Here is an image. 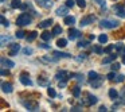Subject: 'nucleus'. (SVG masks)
Returning <instances> with one entry per match:
<instances>
[{"mask_svg":"<svg viewBox=\"0 0 125 112\" xmlns=\"http://www.w3.org/2000/svg\"><path fill=\"white\" fill-rule=\"evenodd\" d=\"M75 3H77V0H66V6H67L69 8H73Z\"/></svg>","mask_w":125,"mask_h":112,"instance_id":"nucleus-38","label":"nucleus"},{"mask_svg":"<svg viewBox=\"0 0 125 112\" xmlns=\"http://www.w3.org/2000/svg\"><path fill=\"white\" fill-rule=\"evenodd\" d=\"M38 82H39V85H42V87H47V85H49V80L43 78V77H39Z\"/></svg>","mask_w":125,"mask_h":112,"instance_id":"nucleus-29","label":"nucleus"},{"mask_svg":"<svg viewBox=\"0 0 125 112\" xmlns=\"http://www.w3.org/2000/svg\"><path fill=\"white\" fill-rule=\"evenodd\" d=\"M52 55H55V57H58V58H70L71 57V54H69V53H62V51H52Z\"/></svg>","mask_w":125,"mask_h":112,"instance_id":"nucleus-17","label":"nucleus"},{"mask_svg":"<svg viewBox=\"0 0 125 112\" xmlns=\"http://www.w3.org/2000/svg\"><path fill=\"white\" fill-rule=\"evenodd\" d=\"M97 101H98V99L95 97V96H93V95H90V93H87V95H86V99H85V100H82V103H83V105L90 107V105H94Z\"/></svg>","mask_w":125,"mask_h":112,"instance_id":"nucleus-3","label":"nucleus"},{"mask_svg":"<svg viewBox=\"0 0 125 112\" xmlns=\"http://www.w3.org/2000/svg\"><path fill=\"white\" fill-rule=\"evenodd\" d=\"M82 37V33L79 30H77V28H70L69 30V38L71 39V41H74V39L77 38H81Z\"/></svg>","mask_w":125,"mask_h":112,"instance_id":"nucleus-5","label":"nucleus"},{"mask_svg":"<svg viewBox=\"0 0 125 112\" xmlns=\"http://www.w3.org/2000/svg\"><path fill=\"white\" fill-rule=\"evenodd\" d=\"M113 11H114V14L118 15L120 18H125V10L122 6H118V4L113 6Z\"/></svg>","mask_w":125,"mask_h":112,"instance_id":"nucleus-8","label":"nucleus"},{"mask_svg":"<svg viewBox=\"0 0 125 112\" xmlns=\"http://www.w3.org/2000/svg\"><path fill=\"white\" fill-rule=\"evenodd\" d=\"M15 37H16V38H19V39H23V38H26V33L24 31H16V33H15Z\"/></svg>","mask_w":125,"mask_h":112,"instance_id":"nucleus-32","label":"nucleus"},{"mask_svg":"<svg viewBox=\"0 0 125 112\" xmlns=\"http://www.w3.org/2000/svg\"><path fill=\"white\" fill-rule=\"evenodd\" d=\"M51 23H52V19H46V20L39 23V28H46L49 26H51Z\"/></svg>","mask_w":125,"mask_h":112,"instance_id":"nucleus-18","label":"nucleus"},{"mask_svg":"<svg viewBox=\"0 0 125 112\" xmlns=\"http://www.w3.org/2000/svg\"><path fill=\"white\" fill-rule=\"evenodd\" d=\"M116 73H114V70H112L110 72V73H108V74H106V78H108V80H110V81H113V80H116Z\"/></svg>","mask_w":125,"mask_h":112,"instance_id":"nucleus-33","label":"nucleus"},{"mask_svg":"<svg viewBox=\"0 0 125 112\" xmlns=\"http://www.w3.org/2000/svg\"><path fill=\"white\" fill-rule=\"evenodd\" d=\"M120 68H121V66H120V63H118V62H114V63H112V70L117 72Z\"/></svg>","mask_w":125,"mask_h":112,"instance_id":"nucleus-42","label":"nucleus"},{"mask_svg":"<svg viewBox=\"0 0 125 112\" xmlns=\"http://www.w3.org/2000/svg\"><path fill=\"white\" fill-rule=\"evenodd\" d=\"M114 49L117 50V51H122V50H124V43H121V42H118V43H116L114 45Z\"/></svg>","mask_w":125,"mask_h":112,"instance_id":"nucleus-35","label":"nucleus"},{"mask_svg":"<svg viewBox=\"0 0 125 112\" xmlns=\"http://www.w3.org/2000/svg\"><path fill=\"white\" fill-rule=\"evenodd\" d=\"M8 42H11V37L1 35V47H4V46H6V43H8Z\"/></svg>","mask_w":125,"mask_h":112,"instance_id":"nucleus-23","label":"nucleus"},{"mask_svg":"<svg viewBox=\"0 0 125 112\" xmlns=\"http://www.w3.org/2000/svg\"><path fill=\"white\" fill-rule=\"evenodd\" d=\"M20 82L26 87H32V81H31L30 76H27L26 73H22L20 74Z\"/></svg>","mask_w":125,"mask_h":112,"instance_id":"nucleus-7","label":"nucleus"},{"mask_svg":"<svg viewBox=\"0 0 125 112\" xmlns=\"http://www.w3.org/2000/svg\"><path fill=\"white\" fill-rule=\"evenodd\" d=\"M120 22H117V20H109V19H102L100 22V26L102 28H108V30H112V28H116L118 27Z\"/></svg>","mask_w":125,"mask_h":112,"instance_id":"nucleus-2","label":"nucleus"},{"mask_svg":"<svg viewBox=\"0 0 125 112\" xmlns=\"http://www.w3.org/2000/svg\"><path fill=\"white\" fill-rule=\"evenodd\" d=\"M39 47H42V49H47V50H49V49H50V45H47V43H41V45H39Z\"/></svg>","mask_w":125,"mask_h":112,"instance_id":"nucleus-49","label":"nucleus"},{"mask_svg":"<svg viewBox=\"0 0 125 112\" xmlns=\"http://www.w3.org/2000/svg\"><path fill=\"white\" fill-rule=\"evenodd\" d=\"M122 53H124V54H125V46H124V50H122Z\"/></svg>","mask_w":125,"mask_h":112,"instance_id":"nucleus-54","label":"nucleus"},{"mask_svg":"<svg viewBox=\"0 0 125 112\" xmlns=\"http://www.w3.org/2000/svg\"><path fill=\"white\" fill-rule=\"evenodd\" d=\"M66 45H67V41L63 39V38H61V39H58V41H57V46L58 47H65Z\"/></svg>","mask_w":125,"mask_h":112,"instance_id":"nucleus-28","label":"nucleus"},{"mask_svg":"<svg viewBox=\"0 0 125 112\" xmlns=\"http://www.w3.org/2000/svg\"><path fill=\"white\" fill-rule=\"evenodd\" d=\"M86 57H87L86 53H82V54H79L78 57H77V60H78V61H83V60H86Z\"/></svg>","mask_w":125,"mask_h":112,"instance_id":"nucleus-46","label":"nucleus"},{"mask_svg":"<svg viewBox=\"0 0 125 112\" xmlns=\"http://www.w3.org/2000/svg\"><path fill=\"white\" fill-rule=\"evenodd\" d=\"M109 97L110 99H118V92H117L114 88H110V89H109Z\"/></svg>","mask_w":125,"mask_h":112,"instance_id":"nucleus-21","label":"nucleus"},{"mask_svg":"<svg viewBox=\"0 0 125 112\" xmlns=\"http://www.w3.org/2000/svg\"><path fill=\"white\" fill-rule=\"evenodd\" d=\"M69 7L67 6H65V7H59V8H57V11H55V14L58 15V16H66L67 15V12H69Z\"/></svg>","mask_w":125,"mask_h":112,"instance_id":"nucleus-13","label":"nucleus"},{"mask_svg":"<svg viewBox=\"0 0 125 112\" xmlns=\"http://www.w3.org/2000/svg\"><path fill=\"white\" fill-rule=\"evenodd\" d=\"M77 6L81 7V8H85L86 7V1L85 0H77Z\"/></svg>","mask_w":125,"mask_h":112,"instance_id":"nucleus-40","label":"nucleus"},{"mask_svg":"<svg viewBox=\"0 0 125 112\" xmlns=\"http://www.w3.org/2000/svg\"><path fill=\"white\" fill-rule=\"evenodd\" d=\"M98 111H100V112H105V111H108V109H106L105 105H101L100 108H98Z\"/></svg>","mask_w":125,"mask_h":112,"instance_id":"nucleus-52","label":"nucleus"},{"mask_svg":"<svg viewBox=\"0 0 125 112\" xmlns=\"http://www.w3.org/2000/svg\"><path fill=\"white\" fill-rule=\"evenodd\" d=\"M23 54H26V55L32 54V49H31V47H26V49H23Z\"/></svg>","mask_w":125,"mask_h":112,"instance_id":"nucleus-45","label":"nucleus"},{"mask_svg":"<svg viewBox=\"0 0 125 112\" xmlns=\"http://www.w3.org/2000/svg\"><path fill=\"white\" fill-rule=\"evenodd\" d=\"M93 51L97 53V54H102V53H104V49H102L101 46H94V47H93Z\"/></svg>","mask_w":125,"mask_h":112,"instance_id":"nucleus-37","label":"nucleus"},{"mask_svg":"<svg viewBox=\"0 0 125 112\" xmlns=\"http://www.w3.org/2000/svg\"><path fill=\"white\" fill-rule=\"evenodd\" d=\"M35 1L39 7H43V8H50L51 7V1L50 0H35Z\"/></svg>","mask_w":125,"mask_h":112,"instance_id":"nucleus-14","label":"nucleus"},{"mask_svg":"<svg viewBox=\"0 0 125 112\" xmlns=\"http://www.w3.org/2000/svg\"><path fill=\"white\" fill-rule=\"evenodd\" d=\"M51 34L52 35H59V34H62V27H61V26H54Z\"/></svg>","mask_w":125,"mask_h":112,"instance_id":"nucleus-22","label":"nucleus"},{"mask_svg":"<svg viewBox=\"0 0 125 112\" xmlns=\"http://www.w3.org/2000/svg\"><path fill=\"white\" fill-rule=\"evenodd\" d=\"M0 62H1V66H3V68H7V69H11V68H14V66H15L14 61L8 60V58H6V57H1Z\"/></svg>","mask_w":125,"mask_h":112,"instance_id":"nucleus-6","label":"nucleus"},{"mask_svg":"<svg viewBox=\"0 0 125 112\" xmlns=\"http://www.w3.org/2000/svg\"><path fill=\"white\" fill-rule=\"evenodd\" d=\"M113 49H114V45H109L108 47H105V49H104V53H106V54H108V53H110Z\"/></svg>","mask_w":125,"mask_h":112,"instance_id":"nucleus-43","label":"nucleus"},{"mask_svg":"<svg viewBox=\"0 0 125 112\" xmlns=\"http://www.w3.org/2000/svg\"><path fill=\"white\" fill-rule=\"evenodd\" d=\"M94 20H95V18L93 16V15H89V16L83 18V19L81 20V23H79V25H81V26H87V25H90V23H93Z\"/></svg>","mask_w":125,"mask_h":112,"instance_id":"nucleus-12","label":"nucleus"},{"mask_svg":"<svg viewBox=\"0 0 125 112\" xmlns=\"http://www.w3.org/2000/svg\"><path fill=\"white\" fill-rule=\"evenodd\" d=\"M47 93H49L50 97H55V96H57V92H55L52 88H49V89H47Z\"/></svg>","mask_w":125,"mask_h":112,"instance_id":"nucleus-39","label":"nucleus"},{"mask_svg":"<svg viewBox=\"0 0 125 112\" xmlns=\"http://www.w3.org/2000/svg\"><path fill=\"white\" fill-rule=\"evenodd\" d=\"M70 77H73V78H75V80H78L79 82H83L85 81V78H83V74H70Z\"/></svg>","mask_w":125,"mask_h":112,"instance_id":"nucleus-27","label":"nucleus"},{"mask_svg":"<svg viewBox=\"0 0 125 112\" xmlns=\"http://www.w3.org/2000/svg\"><path fill=\"white\" fill-rule=\"evenodd\" d=\"M51 35H52V34H50L49 31H43V33L41 34V38L43 39V41L47 42V41H50V39H51Z\"/></svg>","mask_w":125,"mask_h":112,"instance_id":"nucleus-20","label":"nucleus"},{"mask_svg":"<svg viewBox=\"0 0 125 112\" xmlns=\"http://www.w3.org/2000/svg\"><path fill=\"white\" fill-rule=\"evenodd\" d=\"M71 111L78 112V111H82V108H81V107H73V108H71Z\"/></svg>","mask_w":125,"mask_h":112,"instance_id":"nucleus-50","label":"nucleus"},{"mask_svg":"<svg viewBox=\"0 0 125 112\" xmlns=\"http://www.w3.org/2000/svg\"><path fill=\"white\" fill-rule=\"evenodd\" d=\"M11 7L12 8H20V7H22V1H20V0H12Z\"/></svg>","mask_w":125,"mask_h":112,"instance_id":"nucleus-24","label":"nucleus"},{"mask_svg":"<svg viewBox=\"0 0 125 112\" xmlns=\"http://www.w3.org/2000/svg\"><path fill=\"white\" fill-rule=\"evenodd\" d=\"M122 63H125V55L122 57Z\"/></svg>","mask_w":125,"mask_h":112,"instance_id":"nucleus-53","label":"nucleus"},{"mask_svg":"<svg viewBox=\"0 0 125 112\" xmlns=\"http://www.w3.org/2000/svg\"><path fill=\"white\" fill-rule=\"evenodd\" d=\"M124 80H125V76H124V74H120V76L116 77V82H122Z\"/></svg>","mask_w":125,"mask_h":112,"instance_id":"nucleus-47","label":"nucleus"},{"mask_svg":"<svg viewBox=\"0 0 125 112\" xmlns=\"http://www.w3.org/2000/svg\"><path fill=\"white\" fill-rule=\"evenodd\" d=\"M69 77H70V74H69L66 70H61V72H58V73L55 74V78L57 80H66V81H67Z\"/></svg>","mask_w":125,"mask_h":112,"instance_id":"nucleus-9","label":"nucleus"},{"mask_svg":"<svg viewBox=\"0 0 125 112\" xmlns=\"http://www.w3.org/2000/svg\"><path fill=\"white\" fill-rule=\"evenodd\" d=\"M95 3H98L100 6H102V7H105V4H106V1L105 0H94Z\"/></svg>","mask_w":125,"mask_h":112,"instance_id":"nucleus-48","label":"nucleus"},{"mask_svg":"<svg viewBox=\"0 0 125 112\" xmlns=\"http://www.w3.org/2000/svg\"><path fill=\"white\" fill-rule=\"evenodd\" d=\"M87 77H89L90 80H94V78H97V77H100V76H98V73H97V72L90 70L89 73H87Z\"/></svg>","mask_w":125,"mask_h":112,"instance_id":"nucleus-31","label":"nucleus"},{"mask_svg":"<svg viewBox=\"0 0 125 112\" xmlns=\"http://www.w3.org/2000/svg\"><path fill=\"white\" fill-rule=\"evenodd\" d=\"M89 45H90L89 41H79L78 42V47H83V49H85V47H87Z\"/></svg>","mask_w":125,"mask_h":112,"instance_id":"nucleus-34","label":"nucleus"},{"mask_svg":"<svg viewBox=\"0 0 125 112\" xmlns=\"http://www.w3.org/2000/svg\"><path fill=\"white\" fill-rule=\"evenodd\" d=\"M31 20H32V18H31L28 14L23 12V14H20L19 16H18L16 25L18 26H27V25H30V23H31Z\"/></svg>","mask_w":125,"mask_h":112,"instance_id":"nucleus-1","label":"nucleus"},{"mask_svg":"<svg viewBox=\"0 0 125 112\" xmlns=\"http://www.w3.org/2000/svg\"><path fill=\"white\" fill-rule=\"evenodd\" d=\"M20 50V45L18 43H11V50H10V55H16Z\"/></svg>","mask_w":125,"mask_h":112,"instance_id":"nucleus-15","label":"nucleus"},{"mask_svg":"<svg viewBox=\"0 0 125 112\" xmlns=\"http://www.w3.org/2000/svg\"><path fill=\"white\" fill-rule=\"evenodd\" d=\"M1 90H3L4 93H11L14 89H12V85L10 84V82L3 81V82H1Z\"/></svg>","mask_w":125,"mask_h":112,"instance_id":"nucleus-11","label":"nucleus"},{"mask_svg":"<svg viewBox=\"0 0 125 112\" xmlns=\"http://www.w3.org/2000/svg\"><path fill=\"white\" fill-rule=\"evenodd\" d=\"M23 105L27 111H39V104L36 101H23Z\"/></svg>","mask_w":125,"mask_h":112,"instance_id":"nucleus-4","label":"nucleus"},{"mask_svg":"<svg viewBox=\"0 0 125 112\" xmlns=\"http://www.w3.org/2000/svg\"><path fill=\"white\" fill-rule=\"evenodd\" d=\"M66 84H67L66 80H59V82H58V88H65Z\"/></svg>","mask_w":125,"mask_h":112,"instance_id":"nucleus-44","label":"nucleus"},{"mask_svg":"<svg viewBox=\"0 0 125 112\" xmlns=\"http://www.w3.org/2000/svg\"><path fill=\"white\" fill-rule=\"evenodd\" d=\"M7 74H10V70H8V69H7V70H6V69H3V70H1V76H7Z\"/></svg>","mask_w":125,"mask_h":112,"instance_id":"nucleus-51","label":"nucleus"},{"mask_svg":"<svg viewBox=\"0 0 125 112\" xmlns=\"http://www.w3.org/2000/svg\"><path fill=\"white\" fill-rule=\"evenodd\" d=\"M73 96H74V97H79V96H81V88H79V87H74Z\"/></svg>","mask_w":125,"mask_h":112,"instance_id":"nucleus-30","label":"nucleus"},{"mask_svg":"<svg viewBox=\"0 0 125 112\" xmlns=\"http://www.w3.org/2000/svg\"><path fill=\"white\" fill-rule=\"evenodd\" d=\"M0 20H1V25H3V26H4V27H8V26H10V23H8V20H7V19H6V18H4V16H3V15H1V18H0Z\"/></svg>","mask_w":125,"mask_h":112,"instance_id":"nucleus-41","label":"nucleus"},{"mask_svg":"<svg viewBox=\"0 0 125 112\" xmlns=\"http://www.w3.org/2000/svg\"><path fill=\"white\" fill-rule=\"evenodd\" d=\"M98 42H100L101 45L106 43V42H108V35H106V34H101V35L98 37Z\"/></svg>","mask_w":125,"mask_h":112,"instance_id":"nucleus-25","label":"nucleus"},{"mask_svg":"<svg viewBox=\"0 0 125 112\" xmlns=\"http://www.w3.org/2000/svg\"><path fill=\"white\" fill-rule=\"evenodd\" d=\"M36 35H38V34H36V31H31V33L28 34V37H26V38H27L28 42H32L34 39L36 38Z\"/></svg>","mask_w":125,"mask_h":112,"instance_id":"nucleus-26","label":"nucleus"},{"mask_svg":"<svg viewBox=\"0 0 125 112\" xmlns=\"http://www.w3.org/2000/svg\"><path fill=\"white\" fill-rule=\"evenodd\" d=\"M118 99H120V101H118L120 104H125V89H122L121 96H118Z\"/></svg>","mask_w":125,"mask_h":112,"instance_id":"nucleus-36","label":"nucleus"},{"mask_svg":"<svg viewBox=\"0 0 125 112\" xmlns=\"http://www.w3.org/2000/svg\"><path fill=\"white\" fill-rule=\"evenodd\" d=\"M117 58V54H110L109 57H106V58H104V61H102V63L104 65H106V63H109V62H112V61H114Z\"/></svg>","mask_w":125,"mask_h":112,"instance_id":"nucleus-19","label":"nucleus"},{"mask_svg":"<svg viewBox=\"0 0 125 112\" xmlns=\"http://www.w3.org/2000/svg\"><path fill=\"white\" fill-rule=\"evenodd\" d=\"M63 23H65V25H67V26H73L74 23H75V18L71 16V15H66L65 19H63Z\"/></svg>","mask_w":125,"mask_h":112,"instance_id":"nucleus-16","label":"nucleus"},{"mask_svg":"<svg viewBox=\"0 0 125 112\" xmlns=\"http://www.w3.org/2000/svg\"><path fill=\"white\" fill-rule=\"evenodd\" d=\"M102 82H104V78H101V77H97V78H94V80H90L92 88H100L101 85H102Z\"/></svg>","mask_w":125,"mask_h":112,"instance_id":"nucleus-10","label":"nucleus"}]
</instances>
